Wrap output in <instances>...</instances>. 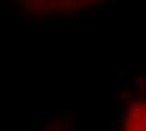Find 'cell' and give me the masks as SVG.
Instances as JSON below:
<instances>
[{"instance_id": "cell-1", "label": "cell", "mask_w": 146, "mask_h": 131, "mask_svg": "<svg viewBox=\"0 0 146 131\" xmlns=\"http://www.w3.org/2000/svg\"><path fill=\"white\" fill-rule=\"evenodd\" d=\"M34 7H73V5H83L91 0H33Z\"/></svg>"}]
</instances>
